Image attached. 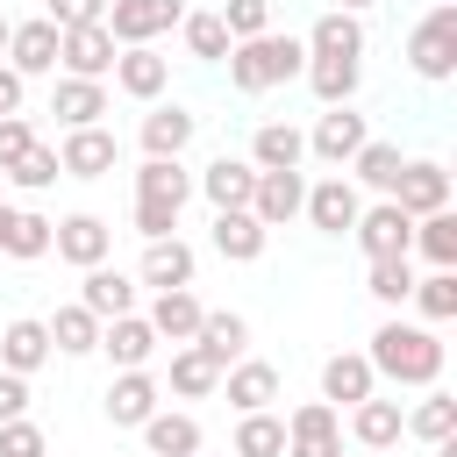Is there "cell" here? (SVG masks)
Instances as JSON below:
<instances>
[{"mask_svg": "<svg viewBox=\"0 0 457 457\" xmlns=\"http://www.w3.org/2000/svg\"><path fill=\"white\" fill-rule=\"evenodd\" d=\"M393 207H400L407 221H421V214H443V207H450V171H443V164H428V157H414V164H400V186H393Z\"/></svg>", "mask_w": 457, "mask_h": 457, "instance_id": "obj_9", "label": "cell"}, {"mask_svg": "<svg viewBox=\"0 0 457 457\" xmlns=\"http://www.w3.org/2000/svg\"><path fill=\"white\" fill-rule=\"evenodd\" d=\"M0 250H7V257H21V264H29V257H50V214H14Z\"/></svg>", "mask_w": 457, "mask_h": 457, "instance_id": "obj_44", "label": "cell"}, {"mask_svg": "<svg viewBox=\"0 0 457 457\" xmlns=\"http://www.w3.org/2000/svg\"><path fill=\"white\" fill-rule=\"evenodd\" d=\"M221 29H228V43L264 36L271 29V0H221Z\"/></svg>", "mask_w": 457, "mask_h": 457, "instance_id": "obj_46", "label": "cell"}, {"mask_svg": "<svg viewBox=\"0 0 457 457\" xmlns=\"http://www.w3.org/2000/svg\"><path fill=\"white\" fill-rule=\"evenodd\" d=\"M307 71V43L300 36H250V43H236L228 50V86L236 93H271V86H286V79H300Z\"/></svg>", "mask_w": 457, "mask_h": 457, "instance_id": "obj_2", "label": "cell"}, {"mask_svg": "<svg viewBox=\"0 0 457 457\" xmlns=\"http://www.w3.org/2000/svg\"><path fill=\"white\" fill-rule=\"evenodd\" d=\"M143 443H150V457H200V421L157 407V414L143 421Z\"/></svg>", "mask_w": 457, "mask_h": 457, "instance_id": "obj_32", "label": "cell"}, {"mask_svg": "<svg viewBox=\"0 0 457 457\" xmlns=\"http://www.w3.org/2000/svg\"><path fill=\"white\" fill-rule=\"evenodd\" d=\"M371 300H386V307H407V293H414V264L407 257H371V286H364Z\"/></svg>", "mask_w": 457, "mask_h": 457, "instance_id": "obj_42", "label": "cell"}, {"mask_svg": "<svg viewBox=\"0 0 457 457\" xmlns=\"http://www.w3.org/2000/svg\"><path fill=\"white\" fill-rule=\"evenodd\" d=\"M200 193L214 200V214L250 207V193H257V164H250V157H214V164L200 171Z\"/></svg>", "mask_w": 457, "mask_h": 457, "instance_id": "obj_15", "label": "cell"}, {"mask_svg": "<svg viewBox=\"0 0 457 457\" xmlns=\"http://www.w3.org/2000/svg\"><path fill=\"white\" fill-rule=\"evenodd\" d=\"M114 86H121L129 100H157V93L171 86V57H157L150 43H136V50L114 57Z\"/></svg>", "mask_w": 457, "mask_h": 457, "instance_id": "obj_20", "label": "cell"}, {"mask_svg": "<svg viewBox=\"0 0 457 457\" xmlns=\"http://www.w3.org/2000/svg\"><path fill=\"white\" fill-rule=\"evenodd\" d=\"M136 236H143V243H164V236H179V207L136 200Z\"/></svg>", "mask_w": 457, "mask_h": 457, "instance_id": "obj_49", "label": "cell"}, {"mask_svg": "<svg viewBox=\"0 0 457 457\" xmlns=\"http://www.w3.org/2000/svg\"><path fill=\"white\" fill-rule=\"evenodd\" d=\"M414 250L428 257V271H457V214H421L414 221Z\"/></svg>", "mask_w": 457, "mask_h": 457, "instance_id": "obj_35", "label": "cell"}, {"mask_svg": "<svg viewBox=\"0 0 457 457\" xmlns=\"http://www.w3.org/2000/svg\"><path fill=\"white\" fill-rule=\"evenodd\" d=\"M221 386H228V407H236V414H264V407L278 400V371H271L264 357H236V364L221 371Z\"/></svg>", "mask_w": 457, "mask_h": 457, "instance_id": "obj_19", "label": "cell"}, {"mask_svg": "<svg viewBox=\"0 0 457 457\" xmlns=\"http://www.w3.org/2000/svg\"><path fill=\"white\" fill-rule=\"evenodd\" d=\"M300 200H307V179H300V171H257L250 214H257L264 228H286V221L300 214Z\"/></svg>", "mask_w": 457, "mask_h": 457, "instance_id": "obj_16", "label": "cell"}, {"mask_svg": "<svg viewBox=\"0 0 457 457\" xmlns=\"http://www.w3.org/2000/svg\"><path fill=\"white\" fill-rule=\"evenodd\" d=\"M328 7H336V14H364L371 0H328Z\"/></svg>", "mask_w": 457, "mask_h": 457, "instance_id": "obj_53", "label": "cell"}, {"mask_svg": "<svg viewBox=\"0 0 457 457\" xmlns=\"http://www.w3.org/2000/svg\"><path fill=\"white\" fill-rule=\"evenodd\" d=\"M286 457H343V421H336L328 400L293 407V421H286Z\"/></svg>", "mask_w": 457, "mask_h": 457, "instance_id": "obj_8", "label": "cell"}, {"mask_svg": "<svg viewBox=\"0 0 457 457\" xmlns=\"http://www.w3.org/2000/svg\"><path fill=\"white\" fill-rule=\"evenodd\" d=\"M236 457H286V421L264 407V414H243L236 421Z\"/></svg>", "mask_w": 457, "mask_h": 457, "instance_id": "obj_40", "label": "cell"}, {"mask_svg": "<svg viewBox=\"0 0 457 457\" xmlns=\"http://www.w3.org/2000/svg\"><path fill=\"white\" fill-rule=\"evenodd\" d=\"M193 243H179V236H164V243H143V286H157V293H179V286H193Z\"/></svg>", "mask_w": 457, "mask_h": 457, "instance_id": "obj_22", "label": "cell"}, {"mask_svg": "<svg viewBox=\"0 0 457 457\" xmlns=\"http://www.w3.org/2000/svg\"><path fill=\"white\" fill-rule=\"evenodd\" d=\"M300 157H307V136H300L293 121H264V129L250 136V164H257V171H300Z\"/></svg>", "mask_w": 457, "mask_h": 457, "instance_id": "obj_26", "label": "cell"}, {"mask_svg": "<svg viewBox=\"0 0 457 457\" xmlns=\"http://www.w3.org/2000/svg\"><path fill=\"white\" fill-rule=\"evenodd\" d=\"M400 164H407V157H400V143H364V150L350 157V171H357L371 193H386V200H393V186H400Z\"/></svg>", "mask_w": 457, "mask_h": 457, "instance_id": "obj_38", "label": "cell"}, {"mask_svg": "<svg viewBox=\"0 0 457 457\" xmlns=\"http://www.w3.org/2000/svg\"><path fill=\"white\" fill-rule=\"evenodd\" d=\"M357 79H364V64H350V57H307V86H314L321 107H350Z\"/></svg>", "mask_w": 457, "mask_h": 457, "instance_id": "obj_33", "label": "cell"}, {"mask_svg": "<svg viewBox=\"0 0 457 457\" xmlns=\"http://www.w3.org/2000/svg\"><path fill=\"white\" fill-rule=\"evenodd\" d=\"M264 243H271V228H264L250 207H236V214H214V250H221L228 264H257V257H264Z\"/></svg>", "mask_w": 457, "mask_h": 457, "instance_id": "obj_24", "label": "cell"}, {"mask_svg": "<svg viewBox=\"0 0 457 457\" xmlns=\"http://www.w3.org/2000/svg\"><path fill=\"white\" fill-rule=\"evenodd\" d=\"M21 86H29V79L0 64V114H21Z\"/></svg>", "mask_w": 457, "mask_h": 457, "instance_id": "obj_52", "label": "cell"}, {"mask_svg": "<svg viewBox=\"0 0 457 457\" xmlns=\"http://www.w3.org/2000/svg\"><path fill=\"white\" fill-rule=\"evenodd\" d=\"M400 428L421 436V443H450V436H457V400H450V393H428L414 414H400Z\"/></svg>", "mask_w": 457, "mask_h": 457, "instance_id": "obj_39", "label": "cell"}, {"mask_svg": "<svg viewBox=\"0 0 457 457\" xmlns=\"http://www.w3.org/2000/svg\"><path fill=\"white\" fill-rule=\"evenodd\" d=\"M300 214H307L321 236H350V228H357V214H364V200H357V186H350L343 171H328L321 186H307Z\"/></svg>", "mask_w": 457, "mask_h": 457, "instance_id": "obj_6", "label": "cell"}, {"mask_svg": "<svg viewBox=\"0 0 457 457\" xmlns=\"http://www.w3.org/2000/svg\"><path fill=\"white\" fill-rule=\"evenodd\" d=\"M371 393H378V371L364 364V350H336V357L321 364V400H328V407H336V400L357 407V400H371Z\"/></svg>", "mask_w": 457, "mask_h": 457, "instance_id": "obj_18", "label": "cell"}, {"mask_svg": "<svg viewBox=\"0 0 457 457\" xmlns=\"http://www.w3.org/2000/svg\"><path fill=\"white\" fill-rule=\"evenodd\" d=\"M407 64H414V79H428V86H443V79L457 71V7H428V14L414 21Z\"/></svg>", "mask_w": 457, "mask_h": 457, "instance_id": "obj_3", "label": "cell"}, {"mask_svg": "<svg viewBox=\"0 0 457 457\" xmlns=\"http://www.w3.org/2000/svg\"><path fill=\"white\" fill-rule=\"evenodd\" d=\"M0 457H50V443H43V428L21 414V421H0Z\"/></svg>", "mask_w": 457, "mask_h": 457, "instance_id": "obj_47", "label": "cell"}, {"mask_svg": "<svg viewBox=\"0 0 457 457\" xmlns=\"http://www.w3.org/2000/svg\"><path fill=\"white\" fill-rule=\"evenodd\" d=\"M100 350L114 357V371H143L157 357V328L143 314H114V321H100Z\"/></svg>", "mask_w": 457, "mask_h": 457, "instance_id": "obj_13", "label": "cell"}, {"mask_svg": "<svg viewBox=\"0 0 457 457\" xmlns=\"http://www.w3.org/2000/svg\"><path fill=\"white\" fill-rule=\"evenodd\" d=\"M7 179H14L21 193H43V186H57V179H64V164H57V150H50V143H29V157H21Z\"/></svg>", "mask_w": 457, "mask_h": 457, "instance_id": "obj_45", "label": "cell"}, {"mask_svg": "<svg viewBox=\"0 0 457 457\" xmlns=\"http://www.w3.org/2000/svg\"><path fill=\"white\" fill-rule=\"evenodd\" d=\"M114 157H121L114 129H64V143H57L64 179H107V171H114Z\"/></svg>", "mask_w": 457, "mask_h": 457, "instance_id": "obj_12", "label": "cell"}, {"mask_svg": "<svg viewBox=\"0 0 457 457\" xmlns=\"http://www.w3.org/2000/svg\"><path fill=\"white\" fill-rule=\"evenodd\" d=\"M7 29H14V21H7V14H0V57H7Z\"/></svg>", "mask_w": 457, "mask_h": 457, "instance_id": "obj_55", "label": "cell"}, {"mask_svg": "<svg viewBox=\"0 0 457 457\" xmlns=\"http://www.w3.org/2000/svg\"><path fill=\"white\" fill-rule=\"evenodd\" d=\"M350 236H357V250H364V257H414V221H407V214H400L393 200L364 207Z\"/></svg>", "mask_w": 457, "mask_h": 457, "instance_id": "obj_10", "label": "cell"}, {"mask_svg": "<svg viewBox=\"0 0 457 457\" xmlns=\"http://www.w3.org/2000/svg\"><path fill=\"white\" fill-rule=\"evenodd\" d=\"M193 350H207V357L228 371V364L250 350V321H243V314H200V328H193Z\"/></svg>", "mask_w": 457, "mask_h": 457, "instance_id": "obj_30", "label": "cell"}, {"mask_svg": "<svg viewBox=\"0 0 457 457\" xmlns=\"http://www.w3.org/2000/svg\"><path fill=\"white\" fill-rule=\"evenodd\" d=\"M200 314H207V307L193 300V286H179V293H157L143 321L157 328V343H193V328H200Z\"/></svg>", "mask_w": 457, "mask_h": 457, "instance_id": "obj_28", "label": "cell"}, {"mask_svg": "<svg viewBox=\"0 0 457 457\" xmlns=\"http://www.w3.org/2000/svg\"><path fill=\"white\" fill-rule=\"evenodd\" d=\"M414 307H421V321L436 328V321H457V271H428V278H414V293H407Z\"/></svg>", "mask_w": 457, "mask_h": 457, "instance_id": "obj_41", "label": "cell"}, {"mask_svg": "<svg viewBox=\"0 0 457 457\" xmlns=\"http://www.w3.org/2000/svg\"><path fill=\"white\" fill-rule=\"evenodd\" d=\"M43 357H50V328L43 321H7L0 328V371H14V378H29V371H43Z\"/></svg>", "mask_w": 457, "mask_h": 457, "instance_id": "obj_25", "label": "cell"}, {"mask_svg": "<svg viewBox=\"0 0 457 457\" xmlns=\"http://www.w3.org/2000/svg\"><path fill=\"white\" fill-rule=\"evenodd\" d=\"M157 414V378L150 371H114V386H107V421L114 428H143Z\"/></svg>", "mask_w": 457, "mask_h": 457, "instance_id": "obj_23", "label": "cell"}, {"mask_svg": "<svg viewBox=\"0 0 457 457\" xmlns=\"http://www.w3.org/2000/svg\"><path fill=\"white\" fill-rule=\"evenodd\" d=\"M307 57H350V64H357V57H364V21L328 7V14L307 29Z\"/></svg>", "mask_w": 457, "mask_h": 457, "instance_id": "obj_29", "label": "cell"}, {"mask_svg": "<svg viewBox=\"0 0 457 457\" xmlns=\"http://www.w3.org/2000/svg\"><path fill=\"white\" fill-rule=\"evenodd\" d=\"M50 250H57L64 264L93 271V264H107V250H114V228H107L100 214H64V221H50Z\"/></svg>", "mask_w": 457, "mask_h": 457, "instance_id": "obj_7", "label": "cell"}, {"mask_svg": "<svg viewBox=\"0 0 457 457\" xmlns=\"http://www.w3.org/2000/svg\"><path fill=\"white\" fill-rule=\"evenodd\" d=\"M179 21H186V0H107V36L121 50H136V43H150Z\"/></svg>", "mask_w": 457, "mask_h": 457, "instance_id": "obj_4", "label": "cell"}, {"mask_svg": "<svg viewBox=\"0 0 457 457\" xmlns=\"http://www.w3.org/2000/svg\"><path fill=\"white\" fill-rule=\"evenodd\" d=\"M7 221H14V207H0V243H7Z\"/></svg>", "mask_w": 457, "mask_h": 457, "instance_id": "obj_54", "label": "cell"}, {"mask_svg": "<svg viewBox=\"0 0 457 457\" xmlns=\"http://www.w3.org/2000/svg\"><path fill=\"white\" fill-rule=\"evenodd\" d=\"M50 114H57L64 129H100L107 86H100V79H57V86H50Z\"/></svg>", "mask_w": 457, "mask_h": 457, "instance_id": "obj_21", "label": "cell"}, {"mask_svg": "<svg viewBox=\"0 0 457 457\" xmlns=\"http://www.w3.org/2000/svg\"><path fill=\"white\" fill-rule=\"evenodd\" d=\"M79 307H86L93 321L136 314V278H129V271H114V264H93V271H86V286H79Z\"/></svg>", "mask_w": 457, "mask_h": 457, "instance_id": "obj_17", "label": "cell"}, {"mask_svg": "<svg viewBox=\"0 0 457 457\" xmlns=\"http://www.w3.org/2000/svg\"><path fill=\"white\" fill-rule=\"evenodd\" d=\"M136 200L186 207V200H193V171H186L179 157H143V171H136Z\"/></svg>", "mask_w": 457, "mask_h": 457, "instance_id": "obj_27", "label": "cell"}, {"mask_svg": "<svg viewBox=\"0 0 457 457\" xmlns=\"http://www.w3.org/2000/svg\"><path fill=\"white\" fill-rule=\"evenodd\" d=\"M114 57H121V43L107 36V21H93V29H57V64H64V79H107Z\"/></svg>", "mask_w": 457, "mask_h": 457, "instance_id": "obj_5", "label": "cell"}, {"mask_svg": "<svg viewBox=\"0 0 457 457\" xmlns=\"http://www.w3.org/2000/svg\"><path fill=\"white\" fill-rule=\"evenodd\" d=\"M364 143H371V129H364V114H357V107H328V114L314 121V136H307V150H314L321 164H336V171H343Z\"/></svg>", "mask_w": 457, "mask_h": 457, "instance_id": "obj_11", "label": "cell"}, {"mask_svg": "<svg viewBox=\"0 0 457 457\" xmlns=\"http://www.w3.org/2000/svg\"><path fill=\"white\" fill-rule=\"evenodd\" d=\"M179 29H186V50H193V57H207V64H221V57L236 50V43H228V29H221V14H186Z\"/></svg>", "mask_w": 457, "mask_h": 457, "instance_id": "obj_43", "label": "cell"}, {"mask_svg": "<svg viewBox=\"0 0 457 457\" xmlns=\"http://www.w3.org/2000/svg\"><path fill=\"white\" fill-rule=\"evenodd\" d=\"M29 143H36V129H29L21 114H0V171H14V164L29 157Z\"/></svg>", "mask_w": 457, "mask_h": 457, "instance_id": "obj_50", "label": "cell"}, {"mask_svg": "<svg viewBox=\"0 0 457 457\" xmlns=\"http://www.w3.org/2000/svg\"><path fill=\"white\" fill-rule=\"evenodd\" d=\"M350 436H357L364 450H393V443L407 436V428H400V400H378V393L357 400V407H350Z\"/></svg>", "mask_w": 457, "mask_h": 457, "instance_id": "obj_31", "label": "cell"}, {"mask_svg": "<svg viewBox=\"0 0 457 457\" xmlns=\"http://www.w3.org/2000/svg\"><path fill=\"white\" fill-rule=\"evenodd\" d=\"M43 328H50V350H64V357H86V350H100V321H93L79 300H71V307H57Z\"/></svg>", "mask_w": 457, "mask_h": 457, "instance_id": "obj_36", "label": "cell"}, {"mask_svg": "<svg viewBox=\"0 0 457 457\" xmlns=\"http://www.w3.org/2000/svg\"><path fill=\"white\" fill-rule=\"evenodd\" d=\"M43 21L50 29H93V21H107V0H50Z\"/></svg>", "mask_w": 457, "mask_h": 457, "instance_id": "obj_48", "label": "cell"}, {"mask_svg": "<svg viewBox=\"0 0 457 457\" xmlns=\"http://www.w3.org/2000/svg\"><path fill=\"white\" fill-rule=\"evenodd\" d=\"M7 71H21V79L57 71V29L50 21H14L7 29Z\"/></svg>", "mask_w": 457, "mask_h": 457, "instance_id": "obj_14", "label": "cell"}, {"mask_svg": "<svg viewBox=\"0 0 457 457\" xmlns=\"http://www.w3.org/2000/svg\"><path fill=\"white\" fill-rule=\"evenodd\" d=\"M214 386H221V364H214L207 350L179 343V350H171V393H179V400H200V393H214Z\"/></svg>", "mask_w": 457, "mask_h": 457, "instance_id": "obj_37", "label": "cell"}, {"mask_svg": "<svg viewBox=\"0 0 457 457\" xmlns=\"http://www.w3.org/2000/svg\"><path fill=\"white\" fill-rule=\"evenodd\" d=\"M436 7H457V0H436Z\"/></svg>", "mask_w": 457, "mask_h": 457, "instance_id": "obj_56", "label": "cell"}, {"mask_svg": "<svg viewBox=\"0 0 457 457\" xmlns=\"http://www.w3.org/2000/svg\"><path fill=\"white\" fill-rule=\"evenodd\" d=\"M364 364L378 378H393V386H436L443 378V336L421 328V321H378Z\"/></svg>", "mask_w": 457, "mask_h": 457, "instance_id": "obj_1", "label": "cell"}, {"mask_svg": "<svg viewBox=\"0 0 457 457\" xmlns=\"http://www.w3.org/2000/svg\"><path fill=\"white\" fill-rule=\"evenodd\" d=\"M21 414H29V378L0 371V421H21Z\"/></svg>", "mask_w": 457, "mask_h": 457, "instance_id": "obj_51", "label": "cell"}, {"mask_svg": "<svg viewBox=\"0 0 457 457\" xmlns=\"http://www.w3.org/2000/svg\"><path fill=\"white\" fill-rule=\"evenodd\" d=\"M193 129H200V121H193L179 100H171V107H150V114H143V150H150V157H179V150L193 143Z\"/></svg>", "mask_w": 457, "mask_h": 457, "instance_id": "obj_34", "label": "cell"}]
</instances>
